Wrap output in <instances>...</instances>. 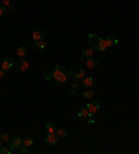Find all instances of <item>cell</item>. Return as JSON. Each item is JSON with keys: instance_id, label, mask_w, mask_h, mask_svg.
Returning a JSON list of instances; mask_svg holds the SVG:
<instances>
[{"instance_id": "cell-24", "label": "cell", "mask_w": 139, "mask_h": 154, "mask_svg": "<svg viewBox=\"0 0 139 154\" xmlns=\"http://www.w3.org/2000/svg\"><path fill=\"white\" fill-rule=\"evenodd\" d=\"M52 78H53V76H52V72H45V74H43V79H45V81H50V79H52Z\"/></svg>"}, {"instance_id": "cell-4", "label": "cell", "mask_w": 139, "mask_h": 154, "mask_svg": "<svg viewBox=\"0 0 139 154\" xmlns=\"http://www.w3.org/2000/svg\"><path fill=\"white\" fill-rule=\"evenodd\" d=\"M9 144H10V149L13 151H17V150H20V147L22 146V137L20 136H14L13 139L9 140Z\"/></svg>"}, {"instance_id": "cell-7", "label": "cell", "mask_w": 139, "mask_h": 154, "mask_svg": "<svg viewBox=\"0 0 139 154\" xmlns=\"http://www.w3.org/2000/svg\"><path fill=\"white\" fill-rule=\"evenodd\" d=\"M86 108H88V111H89L90 114H95V113H97L99 108H100V103L97 102V100H92V102L88 103Z\"/></svg>"}, {"instance_id": "cell-19", "label": "cell", "mask_w": 139, "mask_h": 154, "mask_svg": "<svg viewBox=\"0 0 139 154\" xmlns=\"http://www.w3.org/2000/svg\"><path fill=\"white\" fill-rule=\"evenodd\" d=\"M82 96H84L85 99H92V97L95 96V92H93L92 89H86V90L82 92Z\"/></svg>"}, {"instance_id": "cell-6", "label": "cell", "mask_w": 139, "mask_h": 154, "mask_svg": "<svg viewBox=\"0 0 139 154\" xmlns=\"http://www.w3.org/2000/svg\"><path fill=\"white\" fill-rule=\"evenodd\" d=\"M45 142H46V144H47V146L54 147V146H57V143H59V136H57L56 133H49Z\"/></svg>"}, {"instance_id": "cell-31", "label": "cell", "mask_w": 139, "mask_h": 154, "mask_svg": "<svg viewBox=\"0 0 139 154\" xmlns=\"http://www.w3.org/2000/svg\"><path fill=\"white\" fill-rule=\"evenodd\" d=\"M1 146H3V144H1V140H0V147H1Z\"/></svg>"}, {"instance_id": "cell-25", "label": "cell", "mask_w": 139, "mask_h": 154, "mask_svg": "<svg viewBox=\"0 0 139 154\" xmlns=\"http://www.w3.org/2000/svg\"><path fill=\"white\" fill-rule=\"evenodd\" d=\"M6 11H7V7H6V6H3V4H0V17H1V15H4V14H6Z\"/></svg>"}, {"instance_id": "cell-22", "label": "cell", "mask_w": 139, "mask_h": 154, "mask_svg": "<svg viewBox=\"0 0 139 154\" xmlns=\"http://www.w3.org/2000/svg\"><path fill=\"white\" fill-rule=\"evenodd\" d=\"M13 153V150L11 149H6V147H0V154H11Z\"/></svg>"}, {"instance_id": "cell-29", "label": "cell", "mask_w": 139, "mask_h": 154, "mask_svg": "<svg viewBox=\"0 0 139 154\" xmlns=\"http://www.w3.org/2000/svg\"><path fill=\"white\" fill-rule=\"evenodd\" d=\"M4 74H6V71H4L3 68H0V78H3V76H4Z\"/></svg>"}, {"instance_id": "cell-1", "label": "cell", "mask_w": 139, "mask_h": 154, "mask_svg": "<svg viewBox=\"0 0 139 154\" xmlns=\"http://www.w3.org/2000/svg\"><path fill=\"white\" fill-rule=\"evenodd\" d=\"M52 76L54 78V81H56L57 83H65L67 81H68L70 74L67 72V70L64 68V65L59 64V65L54 67V70L52 71Z\"/></svg>"}, {"instance_id": "cell-16", "label": "cell", "mask_w": 139, "mask_h": 154, "mask_svg": "<svg viewBox=\"0 0 139 154\" xmlns=\"http://www.w3.org/2000/svg\"><path fill=\"white\" fill-rule=\"evenodd\" d=\"M89 111H88V108H79L78 110V113H76V115L81 118V119H84V118H88L89 117Z\"/></svg>"}, {"instance_id": "cell-8", "label": "cell", "mask_w": 139, "mask_h": 154, "mask_svg": "<svg viewBox=\"0 0 139 154\" xmlns=\"http://www.w3.org/2000/svg\"><path fill=\"white\" fill-rule=\"evenodd\" d=\"M14 64H15V61H14V58H13V57L3 58V60H1V68H3L4 71H9Z\"/></svg>"}, {"instance_id": "cell-10", "label": "cell", "mask_w": 139, "mask_h": 154, "mask_svg": "<svg viewBox=\"0 0 139 154\" xmlns=\"http://www.w3.org/2000/svg\"><path fill=\"white\" fill-rule=\"evenodd\" d=\"M86 67H88L89 70H96L97 67H99V61H97L96 58L89 57V58H86Z\"/></svg>"}, {"instance_id": "cell-27", "label": "cell", "mask_w": 139, "mask_h": 154, "mask_svg": "<svg viewBox=\"0 0 139 154\" xmlns=\"http://www.w3.org/2000/svg\"><path fill=\"white\" fill-rule=\"evenodd\" d=\"M88 118H89V119H88V123H90V125H92V123H95V118L92 117V114H89V117H88Z\"/></svg>"}, {"instance_id": "cell-11", "label": "cell", "mask_w": 139, "mask_h": 154, "mask_svg": "<svg viewBox=\"0 0 139 154\" xmlns=\"http://www.w3.org/2000/svg\"><path fill=\"white\" fill-rule=\"evenodd\" d=\"M28 68V62L25 61V58H21L20 61L15 62V70L17 71H25Z\"/></svg>"}, {"instance_id": "cell-21", "label": "cell", "mask_w": 139, "mask_h": 154, "mask_svg": "<svg viewBox=\"0 0 139 154\" xmlns=\"http://www.w3.org/2000/svg\"><path fill=\"white\" fill-rule=\"evenodd\" d=\"M78 92H79V85H78V83H72V85H71V94L75 96Z\"/></svg>"}, {"instance_id": "cell-32", "label": "cell", "mask_w": 139, "mask_h": 154, "mask_svg": "<svg viewBox=\"0 0 139 154\" xmlns=\"http://www.w3.org/2000/svg\"><path fill=\"white\" fill-rule=\"evenodd\" d=\"M0 100H1V93H0Z\"/></svg>"}, {"instance_id": "cell-5", "label": "cell", "mask_w": 139, "mask_h": 154, "mask_svg": "<svg viewBox=\"0 0 139 154\" xmlns=\"http://www.w3.org/2000/svg\"><path fill=\"white\" fill-rule=\"evenodd\" d=\"M46 36V32L41 29V28H35L32 31V39L33 40H43Z\"/></svg>"}, {"instance_id": "cell-18", "label": "cell", "mask_w": 139, "mask_h": 154, "mask_svg": "<svg viewBox=\"0 0 139 154\" xmlns=\"http://www.w3.org/2000/svg\"><path fill=\"white\" fill-rule=\"evenodd\" d=\"M33 46H35L38 50H45V49H46V43L43 40H35Z\"/></svg>"}, {"instance_id": "cell-17", "label": "cell", "mask_w": 139, "mask_h": 154, "mask_svg": "<svg viewBox=\"0 0 139 154\" xmlns=\"http://www.w3.org/2000/svg\"><path fill=\"white\" fill-rule=\"evenodd\" d=\"M22 144L27 146V147H31V146L33 144L32 136H25V137H22Z\"/></svg>"}, {"instance_id": "cell-15", "label": "cell", "mask_w": 139, "mask_h": 154, "mask_svg": "<svg viewBox=\"0 0 139 154\" xmlns=\"http://www.w3.org/2000/svg\"><path fill=\"white\" fill-rule=\"evenodd\" d=\"M45 129H46V132H47V133H56L57 126H56V123H54V122H47V123H46V126H45Z\"/></svg>"}, {"instance_id": "cell-3", "label": "cell", "mask_w": 139, "mask_h": 154, "mask_svg": "<svg viewBox=\"0 0 139 154\" xmlns=\"http://www.w3.org/2000/svg\"><path fill=\"white\" fill-rule=\"evenodd\" d=\"M70 76L71 78H74V79H82L84 76H85V70L82 68V65L81 64H74V65H71V68H70Z\"/></svg>"}, {"instance_id": "cell-28", "label": "cell", "mask_w": 139, "mask_h": 154, "mask_svg": "<svg viewBox=\"0 0 139 154\" xmlns=\"http://www.w3.org/2000/svg\"><path fill=\"white\" fill-rule=\"evenodd\" d=\"M3 6L9 7V6H10V0H3Z\"/></svg>"}, {"instance_id": "cell-20", "label": "cell", "mask_w": 139, "mask_h": 154, "mask_svg": "<svg viewBox=\"0 0 139 154\" xmlns=\"http://www.w3.org/2000/svg\"><path fill=\"white\" fill-rule=\"evenodd\" d=\"M56 135L59 136V139H65L68 136V132L65 129H59V131H56Z\"/></svg>"}, {"instance_id": "cell-14", "label": "cell", "mask_w": 139, "mask_h": 154, "mask_svg": "<svg viewBox=\"0 0 139 154\" xmlns=\"http://www.w3.org/2000/svg\"><path fill=\"white\" fill-rule=\"evenodd\" d=\"M17 56H18L20 58H25V57L28 56L27 46H21V47H18V49H17Z\"/></svg>"}, {"instance_id": "cell-26", "label": "cell", "mask_w": 139, "mask_h": 154, "mask_svg": "<svg viewBox=\"0 0 139 154\" xmlns=\"http://www.w3.org/2000/svg\"><path fill=\"white\" fill-rule=\"evenodd\" d=\"M33 43H35V40L29 38V39H27V40H25V46H27V47H28V46H33Z\"/></svg>"}, {"instance_id": "cell-2", "label": "cell", "mask_w": 139, "mask_h": 154, "mask_svg": "<svg viewBox=\"0 0 139 154\" xmlns=\"http://www.w3.org/2000/svg\"><path fill=\"white\" fill-rule=\"evenodd\" d=\"M88 39H89V43L92 44V47H93V50H96V51H104L108 47L107 46V43L106 40H103L99 35H96V33H90L89 36H88Z\"/></svg>"}, {"instance_id": "cell-12", "label": "cell", "mask_w": 139, "mask_h": 154, "mask_svg": "<svg viewBox=\"0 0 139 154\" xmlns=\"http://www.w3.org/2000/svg\"><path fill=\"white\" fill-rule=\"evenodd\" d=\"M106 43H107V46L108 47H113V46H116L118 43V39L114 36V35H108L106 38Z\"/></svg>"}, {"instance_id": "cell-13", "label": "cell", "mask_w": 139, "mask_h": 154, "mask_svg": "<svg viewBox=\"0 0 139 154\" xmlns=\"http://www.w3.org/2000/svg\"><path fill=\"white\" fill-rule=\"evenodd\" d=\"M93 47L92 46H85L84 49H82V56L86 57V58H89V57H92L93 56Z\"/></svg>"}, {"instance_id": "cell-9", "label": "cell", "mask_w": 139, "mask_h": 154, "mask_svg": "<svg viewBox=\"0 0 139 154\" xmlns=\"http://www.w3.org/2000/svg\"><path fill=\"white\" fill-rule=\"evenodd\" d=\"M81 85H82L85 89H90V88L95 85V79H93L92 76H88V78L84 76V78L81 79Z\"/></svg>"}, {"instance_id": "cell-23", "label": "cell", "mask_w": 139, "mask_h": 154, "mask_svg": "<svg viewBox=\"0 0 139 154\" xmlns=\"http://www.w3.org/2000/svg\"><path fill=\"white\" fill-rule=\"evenodd\" d=\"M0 140H1V142H9V140H10V136L7 133H1L0 135Z\"/></svg>"}, {"instance_id": "cell-30", "label": "cell", "mask_w": 139, "mask_h": 154, "mask_svg": "<svg viewBox=\"0 0 139 154\" xmlns=\"http://www.w3.org/2000/svg\"><path fill=\"white\" fill-rule=\"evenodd\" d=\"M7 10L13 13V11H14V7H13V6H9V7H7Z\"/></svg>"}]
</instances>
